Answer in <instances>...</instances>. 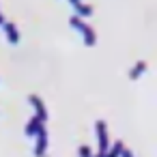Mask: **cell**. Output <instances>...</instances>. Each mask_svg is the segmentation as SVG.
Here are the masks:
<instances>
[{
    "label": "cell",
    "instance_id": "6da1fadb",
    "mask_svg": "<svg viewBox=\"0 0 157 157\" xmlns=\"http://www.w3.org/2000/svg\"><path fill=\"white\" fill-rule=\"evenodd\" d=\"M144 71H146V63H144V60H138V63L133 65V69L129 71V78H131V80H138Z\"/></svg>",
    "mask_w": 157,
    "mask_h": 157
},
{
    "label": "cell",
    "instance_id": "7a4b0ae2",
    "mask_svg": "<svg viewBox=\"0 0 157 157\" xmlns=\"http://www.w3.org/2000/svg\"><path fill=\"white\" fill-rule=\"evenodd\" d=\"M123 157H133V153H131V151H127V148H125V151H123Z\"/></svg>",
    "mask_w": 157,
    "mask_h": 157
}]
</instances>
